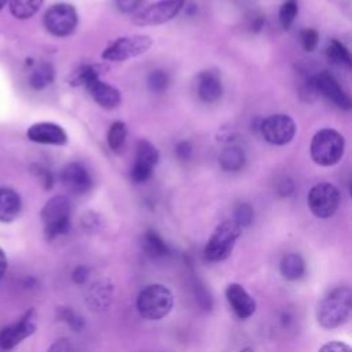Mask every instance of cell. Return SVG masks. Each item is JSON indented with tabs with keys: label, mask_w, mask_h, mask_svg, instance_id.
Masks as SVG:
<instances>
[{
	"label": "cell",
	"mask_w": 352,
	"mask_h": 352,
	"mask_svg": "<svg viewBox=\"0 0 352 352\" xmlns=\"http://www.w3.org/2000/svg\"><path fill=\"white\" fill-rule=\"evenodd\" d=\"M234 221L241 228L250 226V223L253 221V208L246 202L238 204L234 210Z\"/></svg>",
	"instance_id": "4dcf8cb0"
},
{
	"label": "cell",
	"mask_w": 352,
	"mask_h": 352,
	"mask_svg": "<svg viewBox=\"0 0 352 352\" xmlns=\"http://www.w3.org/2000/svg\"><path fill=\"white\" fill-rule=\"evenodd\" d=\"M279 270H280V275L286 280H297L304 275L305 264L300 254L289 253V254L283 256Z\"/></svg>",
	"instance_id": "44dd1931"
},
{
	"label": "cell",
	"mask_w": 352,
	"mask_h": 352,
	"mask_svg": "<svg viewBox=\"0 0 352 352\" xmlns=\"http://www.w3.org/2000/svg\"><path fill=\"white\" fill-rule=\"evenodd\" d=\"M241 230L242 228L234 220L221 221L214 228V231L212 232V235L209 236L205 245V249H204L205 258L212 263L226 260L231 254L241 235Z\"/></svg>",
	"instance_id": "5b68a950"
},
{
	"label": "cell",
	"mask_w": 352,
	"mask_h": 352,
	"mask_svg": "<svg viewBox=\"0 0 352 352\" xmlns=\"http://www.w3.org/2000/svg\"><path fill=\"white\" fill-rule=\"evenodd\" d=\"M173 308V294L162 283L146 286L136 298V309L146 320H161Z\"/></svg>",
	"instance_id": "7a4b0ae2"
},
{
	"label": "cell",
	"mask_w": 352,
	"mask_h": 352,
	"mask_svg": "<svg viewBox=\"0 0 352 352\" xmlns=\"http://www.w3.org/2000/svg\"><path fill=\"white\" fill-rule=\"evenodd\" d=\"M60 182L73 194L82 195L91 191L92 177L88 169L80 162H70L60 170Z\"/></svg>",
	"instance_id": "7c38bea8"
},
{
	"label": "cell",
	"mask_w": 352,
	"mask_h": 352,
	"mask_svg": "<svg viewBox=\"0 0 352 352\" xmlns=\"http://www.w3.org/2000/svg\"><path fill=\"white\" fill-rule=\"evenodd\" d=\"M147 85L153 92H164L169 85V77L164 70H153L148 74Z\"/></svg>",
	"instance_id": "f546056e"
},
{
	"label": "cell",
	"mask_w": 352,
	"mask_h": 352,
	"mask_svg": "<svg viewBox=\"0 0 352 352\" xmlns=\"http://www.w3.org/2000/svg\"><path fill=\"white\" fill-rule=\"evenodd\" d=\"M309 210L319 219L331 217L340 205V191L330 183H318L311 187L307 197Z\"/></svg>",
	"instance_id": "52a82bcc"
},
{
	"label": "cell",
	"mask_w": 352,
	"mask_h": 352,
	"mask_svg": "<svg viewBox=\"0 0 352 352\" xmlns=\"http://www.w3.org/2000/svg\"><path fill=\"white\" fill-rule=\"evenodd\" d=\"M293 191H294V184L290 179H283L282 182H279L278 194L280 197H289V195H292Z\"/></svg>",
	"instance_id": "b9f144b4"
},
{
	"label": "cell",
	"mask_w": 352,
	"mask_h": 352,
	"mask_svg": "<svg viewBox=\"0 0 352 352\" xmlns=\"http://www.w3.org/2000/svg\"><path fill=\"white\" fill-rule=\"evenodd\" d=\"M44 0H10V11L18 19H28L33 16Z\"/></svg>",
	"instance_id": "cb8c5ba5"
},
{
	"label": "cell",
	"mask_w": 352,
	"mask_h": 352,
	"mask_svg": "<svg viewBox=\"0 0 352 352\" xmlns=\"http://www.w3.org/2000/svg\"><path fill=\"white\" fill-rule=\"evenodd\" d=\"M352 311V292L346 286H340L329 292L316 307L318 323L324 329H336L344 324Z\"/></svg>",
	"instance_id": "6da1fadb"
},
{
	"label": "cell",
	"mask_w": 352,
	"mask_h": 352,
	"mask_svg": "<svg viewBox=\"0 0 352 352\" xmlns=\"http://www.w3.org/2000/svg\"><path fill=\"white\" fill-rule=\"evenodd\" d=\"M88 274H89V271H88L87 267L78 265V267H76V268L73 270V272H72V279H73V282H74L76 285H84V283L87 282V279H88Z\"/></svg>",
	"instance_id": "60d3db41"
},
{
	"label": "cell",
	"mask_w": 352,
	"mask_h": 352,
	"mask_svg": "<svg viewBox=\"0 0 352 352\" xmlns=\"http://www.w3.org/2000/svg\"><path fill=\"white\" fill-rule=\"evenodd\" d=\"M175 153L177 155L179 160L182 161H187L191 158L192 155V147L187 140H182L175 146Z\"/></svg>",
	"instance_id": "d590c367"
},
{
	"label": "cell",
	"mask_w": 352,
	"mask_h": 352,
	"mask_svg": "<svg viewBox=\"0 0 352 352\" xmlns=\"http://www.w3.org/2000/svg\"><path fill=\"white\" fill-rule=\"evenodd\" d=\"M7 257H6V253L3 252V249L0 248V279L4 276L6 271H7Z\"/></svg>",
	"instance_id": "7bdbcfd3"
},
{
	"label": "cell",
	"mask_w": 352,
	"mask_h": 352,
	"mask_svg": "<svg viewBox=\"0 0 352 352\" xmlns=\"http://www.w3.org/2000/svg\"><path fill=\"white\" fill-rule=\"evenodd\" d=\"M345 150L344 136L331 128H323L318 131L309 146L311 158L320 166H331L337 164Z\"/></svg>",
	"instance_id": "3957f363"
},
{
	"label": "cell",
	"mask_w": 352,
	"mask_h": 352,
	"mask_svg": "<svg viewBox=\"0 0 352 352\" xmlns=\"http://www.w3.org/2000/svg\"><path fill=\"white\" fill-rule=\"evenodd\" d=\"M22 209V202L18 192L8 187H0V221H14Z\"/></svg>",
	"instance_id": "ac0fdd59"
},
{
	"label": "cell",
	"mask_w": 352,
	"mask_h": 352,
	"mask_svg": "<svg viewBox=\"0 0 352 352\" xmlns=\"http://www.w3.org/2000/svg\"><path fill=\"white\" fill-rule=\"evenodd\" d=\"M78 23L77 11L73 6L66 3H58L50 7L44 15L45 29L56 37L70 36Z\"/></svg>",
	"instance_id": "ba28073f"
},
{
	"label": "cell",
	"mask_w": 352,
	"mask_h": 352,
	"mask_svg": "<svg viewBox=\"0 0 352 352\" xmlns=\"http://www.w3.org/2000/svg\"><path fill=\"white\" fill-rule=\"evenodd\" d=\"M326 56H327V59H329L331 63L345 65V66H348V67H351V65H352L349 51L346 50V47H345L341 41H338V40H336V38L330 40V43L327 44Z\"/></svg>",
	"instance_id": "484cf974"
},
{
	"label": "cell",
	"mask_w": 352,
	"mask_h": 352,
	"mask_svg": "<svg viewBox=\"0 0 352 352\" xmlns=\"http://www.w3.org/2000/svg\"><path fill=\"white\" fill-rule=\"evenodd\" d=\"M226 298L239 319H248L256 312V301L239 283H230L226 287Z\"/></svg>",
	"instance_id": "5bb4252c"
},
{
	"label": "cell",
	"mask_w": 352,
	"mask_h": 352,
	"mask_svg": "<svg viewBox=\"0 0 352 352\" xmlns=\"http://www.w3.org/2000/svg\"><path fill=\"white\" fill-rule=\"evenodd\" d=\"M318 352H351V348L342 341H330L323 344Z\"/></svg>",
	"instance_id": "74e56055"
},
{
	"label": "cell",
	"mask_w": 352,
	"mask_h": 352,
	"mask_svg": "<svg viewBox=\"0 0 352 352\" xmlns=\"http://www.w3.org/2000/svg\"><path fill=\"white\" fill-rule=\"evenodd\" d=\"M220 166L227 172H238L245 166V151L238 146L226 147L219 157Z\"/></svg>",
	"instance_id": "ffe728a7"
},
{
	"label": "cell",
	"mask_w": 352,
	"mask_h": 352,
	"mask_svg": "<svg viewBox=\"0 0 352 352\" xmlns=\"http://www.w3.org/2000/svg\"><path fill=\"white\" fill-rule=\"evenodd\" d=\"M81 224L87 232H99L104 227V220L99 213L89 210L82 214Z\"/></svg>",
	"instance_id": "1f68e13d"
},
{
	"label": "cell",
	"mask_w": 352,
	"mask_h": 352,
	"mask_svg": "<svg viewBox=\"0 0 352 352\" xmlns=\"http://www.w3.org/2000/svg\"><path fill=\"white\" fill-rule=\"evenodd\" d=\"M37 329V314L34 308H30L23 316L10 326L0 330V348L12 349L25 338L30 337Z\"/></svg>",
	"instance_id": "8fae6325"
},
{
	"label": "cell",
	"mask_w": 352,
	"mask_h": 352,
	"mask_svg": "<svg viewBox=\"0 0 352 352\" xmlns=\"http://www.w3.org/2000/svg\"><path fill=\"white\" fill-rule=\"evenodd\" d=\"M28 138L32 142L43 144L62 146L67 142V135L62 126L54 122H37L28 129Z\"/></svg>",
	"instance_id": "9a60e30c"
},
{
	"label": "cell",
	"mask_w": 352,
	"mask_h": 352,
	"mask_svg": "<svg viewBox=\"0 0 352 352\" xmlns=\"http://www.w3.org/2000/svg\"><path fill=\"white\" fill-rule=\"evenodd\" d=\"M315 87L318 94L323 95L326 99L333 102L337 107L349 110L351 109V99L341 88L338 81L330 74L327 70H323L315 76Z\"/></svg>",
	"instance_id": "4fadbf2b"
},
{
	"label": "cell",
	"mask_w": 352,
	"mask_h": 352,
	"mask_svg": "<svg viewBox=\"0 0 352 352\" xmlns=\"http://www.w3.org/2000/svg\"><path fill=\"white\" fill-rule=\"evenodd\" d=\"M126 125L122 121H114L107 131V144L111 151L121 153L125 147Z\"/></svg>",
	"instance_id": "d4e9b609"
},
{
	"label": "cell",
	"mask_w": 352,
	"mask_h": 352,
	"mask_svg": "<svg viewBox=\"0 0 352 352\" xmlns=\"http://www.w3.org/2000/svg\"><path fill=\"white\" fill-rule=\"evenodd\" d=\"M33 172H34V173H36V176L41 180L43 186H44L47 190H50V188L52 187V184H54V177H52V173H51L48 169H45V168H43V166L36 165Z\"/></svg>",
	"instance_id": "8d00e7d4"
},
{
	"label": "cell",
	"mask_w": 352,
	"mask_h": 352,
	"mask_svg": "<svg viewBox=\"0 0 352 352\" xmlns=\"http://www.w3.org/2000/svg\"><path fill=\"white\" fill-rule=\"evenodd\" d=\"M58 316L63 320V322H66L73 330H76V331H78V330H81L82 327H84V320H82V318L81 316H78L73 309H70L69 307H60L59 309H58Z\"/></svg>",
	"instance_id": "d6a6232c"
},
{
	"label": "cell",
	"mask_w": 352,
	"mask_h": 352,
	"mask_svg": "<svg viewBox=\"0 0 352 352\" xmlns=\"http://www.w3.org/2000/svg\"><path fill=\"white\" fill-rule=\"evenodd\" d=\"M239 352H254V351H253V348H250V346H246V348L241 349Z\"/></svg>",
	"instance_id": "f6af8a7d"
},
{
	"label": "cell",
	"mask_w": 352,
	"mask_h": 352,
	"mask_svg": "<svg viewBox=\"0 0 352 352\" xmlns=\"http://www.w3.org/2000/svg\"><path fill=\"white\" fill-rule=\"evenodd\" d=\"M54 76H55V72H54L52 65H50L47 62H43L32 70L30 77H29V82L34 89H43V88H45L47 85H50L52 82Z\"/></svg>",
	"instance_id": "603a6c76"
},
{
	"label": "cell",
	"mask_w": 352,
	"mask_h": 352,
	"mask_svg": "<svg viewBox=\"0 0 352 352\" xmlns=\"http://www.w3.org/2000/svg\"><path fill=\"white\" fill-rule=\"evenodd\" d=\"M94 100L106 110H113L121 103V94L114 87L106 84L100 78H95L85 85Z\"/></svg>",
	"instance_id": "2e32d148"
},
{
	"label": "cell",
	"mask_w": 352,
	"mask_h": 352,
	"mask_svg": "<svg viewBox=\"0 0 352 352\" xmlns=\"http://www.w3.org/2000/svg\"><path fill=\"white\" fill-rule=\"evenodd\" d=\"M197 92L201 100L206 103H213L221 98L223 85L217 73L214 72H202L198 76Z\"/></svg>",
	"instance_id": "e0dca14e"
},
{
	"label": "cell",
	"mask_w": 352,
	"mask_h": 352,
	"mask_svg": "<svg viewBox=\"0 0 352 352\" xmlns=\"http://www.w3.org/2000/svg\"><path fill=\"white\" fill-rule=\"evenodd\" d=\"M142 242H143V249L151 257H155V258L157 257H164L169 252L168 245L164 242V239L154 230H147L143 234Z\"/></svg>",
	"instance_id": "7402d4cb"
},
{
	"label": "cell",
	"mask_w": 352,
	"mask_h": 352,
	"mask_svg": "<svg viewBox=\"0 0 352 352\" xmlns=\"http://www.w3.org/2000/svg\"><path fill=\"white\" fill-rule=\"evenodd\" d=\"M47 352H73V345L70 340L59 338L48 348Z\"/></svg>",
	"instance_id": "ab89813d"
},
{
	"label": "cell",
	"mask_w": 352,
	"mask_h": 352,
	"mask_svg": "<svg viewBox=\"0 0 352 352\" xmlns=\"http://www.w3.org/2000/svg\"><path fill=\"white\" fill-rule=\"evenodd\" d=\"M151 44V38L146 34L118 37L103 50L102 59L110 62H122L147 52Z\"/></svg>",
	"instance_id": "8992f818"
},
{
	"label": "cell",
	"mask_w": 352,
	"mask_h": 352,
	"mask_svg": "<svg viewBox=\"0 0 352 352\" xmlns=\"http://www.w3.org/2000/svg\"><path fill=\"white\" fill-rule=\"evenodd\" d=\"M95 78H100V66L98 65H82L76 72H73L70 77L72 85H82L85 87Z\"/></svg>",
	"instance_id": "83f0119b"
},
{
	"label": "cell",
	"mask_w": 352,
	"mask_h": 352,
	"mask_svg": "<svg viewBox=\"0 0 352 352\" xmlns=\"http://www.w3.org/2000/svg\"><path fill=\"white\" fill-rule=\"evenodd\" d=\"M184 7V0H160L133 15L132 22L138 26L161 25L173 19Z\"/></svg>",
	"instance_id": "30bf717a"
},
{
	"label": "cell",
	"mask_w": 352,
	"mask_h": 352,
	"mask_svg": "<svg viewBox=\"0 0 352 352\" xmlns=\"http://www.w3.org/2000/svg\"><path fill=\"white\" fill-rule=\"evenodd\" d=\"M300 38H301V44H302L304 50L308 51V52H312L316 48V45H318L319 33L315 29L307 28V29L301 30Z\"/></svg>",
	"instance_id": "e575fe53"
},
{
	"label": "cell",
	"mask_w": 352,
	"mask_h": 352,
	"mask_svg": "<svg viewBox=\"0 0 352 352\" xmlns=\"http://www.w3.org/2000/svg\"><path fill=\"white\" fill-rule=\"evenodd\" d=\"M143 0H116V6L121 12L129 14L136 11L142 6Z\"/></svg>",
	"instance_id": "f35d334b"
},
{
	"label": "cell",
	"mask_w": 352,
	"mask_h": 352,
	"mask_svg": "<svg viewBox=\"0 0 352 352\" xmlns=\"http://www.w3.org/2000/svg\"><path fill=\"white\" fill-rule=\"evenodd\" d=\"M111 300V283L107 280H98L92 283L87 292V302L92 309H106Z\"/></svg>",
	"instance_id": "d6986e66"
},
{
	"label": "cell",
	"mask_w": 352,
	"mask_h": 352,
	"mask_svg": "<svg viewBox=\"0 0 352 352\" xmlns=\"http://www.w3.org/2000/svg\"><path fill=\"white\" fill-rule=\"evenodd\" d=\"M72 205L65 195H55L41 209V221L47 239H54L67 234L70 230Z\"/></svg>",
	"instance_id": "277c9868"
},
{
	"label": "cell",
	"mask_w": 352,
	"mask_h": 352,
	"mask_svg": "<svg viewBox=\"0 0 352 352\" xmlns=\"http://www.w3.org/2000/svg\"><path fill=\"white\" fill-rule=\"evenodd\" d=\"M153 173V168L146 165V164H142V162H138L135 161L132 168H131V179L135 182V183H144L146 180L150 179Z\"/></svg>",
	"instance_id": "836d02e7"
},
{
	"label": "cell",
	"mask_w": 352,
	"mask_h": 352,
	"mask_svg": "<svg viewBox=\"0 0 352 352\" xmlns=\"http://www.w3.org/2000/svg\"><path fill=\"white\" fill-rule=\"evenodd\" d=\"M264 18L263 16H256L254 19H253V22L250 23V28H252V30L253 32H260L261 30V28L264 26Z\"/></svg>",
	"instance_id": "ee69618b"
},
{
	"label": "cell",
	"mask_w": 352,
	"mask_h": 352,
	"mask_svg": "<svg viewBox=\"0 0 352 352\" xmlns=\"http://www.w3.org/2000/svg\"><path fill=\"white\" fill-rule=\"evenodd\" d=\"M298 12V3L297 0H285L279 8V22L280 26L287 30L290 29L292 23L294 22Z\"/></svg>",
	"instance_id": "f1b7e54d"
},
{
	"label": "cell",
	"mask_w": 352,
	"mask_h": 352,
	"mask_svg": "<svg viewBox=\"0 0 352 352\" xmlns=\"http://www.w3.org/2000/svg\"><path fill=\"white\" fill-rule=\"evenodd\" d=\"M260 133L265 142L274 146H283L294 138L296 122L287 114H271L261 121Z\"/></svg>",
	"instance_id": "9c48e42d"
},
{
	"label": "cell",
	"mask_w": 352,
	"mask_h": 352,
	"mask_svg": "<svg viewBox=\"0 0 352 352\" xmlns=\"http://www.w3.org/2000/svg\"><path fill=\"white\" fill-rule=\"evenodd\" d=\"M158 160H160V154L154 144H151L148 140H144V139L138 142L135 161L154 168L158 164Z\"/></svg>",
	"instance_id": "4316f807"
},
{
	"label": "cell",
	"mask_w": 352,
	"mask_h": 352,
	"mask_svg": "<svg viewBox=\"0 0 352 352\" xmlns=\"http://www.w3.org/2000/svg\"><path fill=\"white\" fill-rule=\"evenodd\" d=\"M6 3H7V0H0V10L6 6Z\"/></svg>",
	"instance_id": "bcb514c9"
}]
</instances>
